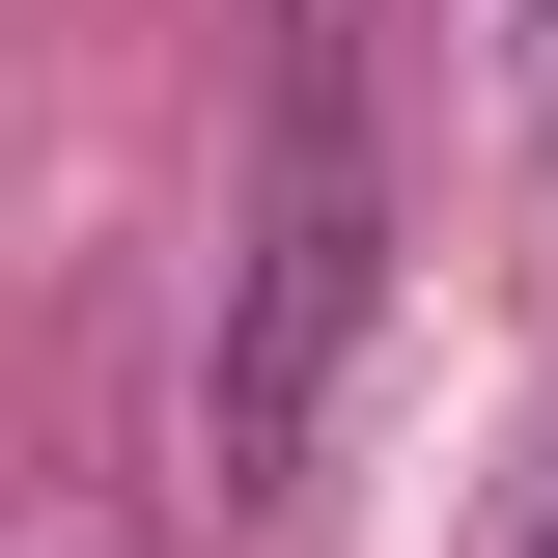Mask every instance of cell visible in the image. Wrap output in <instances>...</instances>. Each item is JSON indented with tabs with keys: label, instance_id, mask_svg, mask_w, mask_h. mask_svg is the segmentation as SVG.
Masks as SVG:
<instances>
[{
	"label": "cell",
	"instance_id": "cell-1",
	"mask_svg": "<svg viewBox=\"0 0 558 558\" xmlns=\"http://www.w3.org/2000/svg\"><path fill=\"white\" fill-rule=\"evenodd\" d=\"M363 279H391V140H363V57H336V28H279V168H252V279H223V363H196V447H223V502H279L307 447H336Z\"/></svg>",
	"mask_w": 558,
	"mask_h": 558
}]
</instances>
